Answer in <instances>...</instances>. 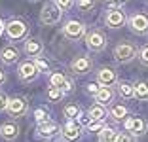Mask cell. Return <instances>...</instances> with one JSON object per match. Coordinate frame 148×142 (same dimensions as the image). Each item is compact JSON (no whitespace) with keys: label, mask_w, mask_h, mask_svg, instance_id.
<instances>
[{"label":"cell","mask_w":148,"mask_h":142,"mask_svg":"<svg viewBox=\"0 0 148 142\" xmlns=\"http://www.w3.org/2000/svg\"><path fill=\"white\" fill-rule=\"evenodd\" d=\"M61 17H63V12L57 8L53 2L46 4L42 8V12H40V21H42L44 25H55V23L61 21Z\"/></svg>","instance_id":"cell-1"},{"label":"cell","mask_w":148,"mask_h":142,"mask_svg":"<svg viewBox=\"0 0 148 142\" xmlns=\"http://www.w3.org/2000/svg\"><path fill=\"white\" fill-rule=\"evenodd\" d=\"M135 53H137L135 46L133 44H127V42H122L114 47V57H116L118 63H129V61H133Z\"/></svg>","instance_id":"cell-2"},{"label":"cell","mask_w":148,"mask_h":142,"mask_svg":"<svg viewBox=\"0 0 148 142\" xmlns=\"http://www.w3.org/2000/svg\"><path fill=\"white\" fill-rule=\"evenodd\" d=\"M63 34H65L69 40H78V38H82V36L86 34V27H84L82 21L72 19V21H66V25L63 27Z\"/></svg>","instance_id":"cell-3"},{"label":"cell","mask_w":148,"mask_h":142,"mask_svg":"<svg viewBox=\"0 0 148 142\" xmlns=\"http://www.w3.org/2000/svg\"><path fill=\"white\" fill-rule=\"evenodd\" d=\"M129 29L135 32V34H146L148 32V15L144 13H135L129 17Z\"/></svg>","instance_id":"cell-4"},{"label":"cell","mask_w":148,"mask_h":142,"mask_svg":"<svg viewBox=\"0 0 148 142\" xmlns=\"http://www.w3.org/2000/svg\"><path fill=\"white\" fill-rule=\"evenodd\" d=\"M6 34L12 40H19L27 34V25L21 21V19H12V21L6 25Z\"/></svg>","instance_id":"cell-5"},{"label":"cell","mask_w":148,"mask_h":142,"mask_svg":"<svg viewBox=\"0 0 148 142\" xmlns=\"http://www.w3.org/2000/svg\"><path fill=\"white\" fill-rule=\"evenodd\" d=\"M86 46L89 47L91 51H103L105 46H106V40L99 30H91L89 34H86Z\"/></svg>","instance_id":"cell-6"},{"label":"cell","mask_w":148,"mask_h":142,"mask_svg":"<svg viewBox=\"0 0 148 142\" xmlns=\"http://www.w3.org/2000/svg\"><path fill=\"white\" fill-rule=\"evenodd\" d=\"M105 25L108 27V29H120V27L125 25V13L122 12V8L120 10H110V12L106 13V17H105Z\"/></svg>","instance_id":"cell-7"},{"label":"cell","mask_w":148,"mask_h":142,"mask_svg":"<svg viewBox=\"0 0 148 142\" xmlns=\"http://www.w3.org/2000/svg\"><path fill=\"white\" fill-rule=\"evenodd\" d=\"M10 112V116L13 117H21L27 114V100L23 99V97H13V99H10L8 102V108H6Z\"/></svg>","instance_id":"cell-8"},{"label":"cell","mask_w":148,"mask_h":142,"mask_svg":"<svg viewBox=\"0 0 148 142\" xmlns=\"http://www.w3.org/2000/svg\"><path fill=\"white\" fill-rule=\"evenodd\" d=\"M38 66H36V63H31V61H25L21 66H19V78H21L23 82H31V80H34L36 76H38Z\"/></svg>","instance_id":"cell-9"},{"label":"cell","mask_w":148,"mask_h":142,"mask_svg":"<svg viewBox=\"0 0 148 142\" xmlns=\"http://www.w3.org/2000/svg\"><path fill=\"white\" fill-rule=\"evenodd\" d=\"M70 68L74 74H87L91 68V61H89V57H76L70 63Z\"/></svg>","instance_id":"cell-10"},{"label":"cell","mask_w":148,"mask_h":142,"mask_svg":"<svg viewBox=\"0 0 148 142\" xmlns=\"http://www.w3.org/2000/svg\"><path fill=\"white\" fill-rule=\"evenodd\" d=\"M61 133H63V137H65L66 140H76V138H80V125L74 119H69L65 125H63Z\"/></svg>","instance_id":"cell-11"},{"label":"cell","mask_w":148,"mask_h":142,"mask_svg":"<svg viewBox=\"0 0 148 142\" xmlns=\"http://www.w3.org/2000/svg\"><path fill=\"white\" fill-rule=\"evenodd\" d=\"M97 82L101 83V85L105 87H110L116 83V72H114L112 68H101L99 72H97Z\"/></svg>","instance_id":"cell-12"},{"label":"cell","mask_w":148,"mask_h":142,"mask_svg":"<svg viewBox=\"0 0 148 142\" xmlns=\"http://www.w3.org/2000/svg\"><path fill=\"white\" fill-rule=\"evenodd\" d=\"M57 133H59V125H57L55 121H51V119H46V121H42V123L38 125V134L40 137L49 138V137H53V134H57Z\"/></svg>","instance_id":"cell-13"},{"label":"cell","mask_w":148,"mask_h":142,"mask_svg":"<svg viewBox=\"0 0 148 142\" xmlns=\"http://www.w3.org/2000/svg\"><path fill=\"white\" fill-rule=\"evenodd\" d=\"M123 125H125V131L135 133V134H143L146 131V123L143 119H139V117H129V119H125Z\"/></svg>","instance_id":"cell-14"},{"label":"cell","mask_w":148,"mask_h":142,"mask_svg":"<svg viewBox=\"0 0 148 142\" xmlns=\"http://www.w3.org/2000/svg\"><path fill=\"white\" fill-rule=\"evenodd\" d=\"M0 59L4 61L6 65H15L19 59V51L13 46H6L2 51H0Z\"/></svg>","instance_id":"cell-15"},{"label":"cell","mask_w":148,"mask_h":142,"mask_svg":"<svg viewBox=\"0 0 148 142\" xmlns=\"http://www.w3.org/2000/svg\"><path fill=\"white\" fill-rule=\"evenodd\" d=\"M42 49H44V46L38 42V40H34V38H29L25 42V53L29 57H38L40 53H42Z\"/></svg>","instance_id":"cell-16"},{"label":"cell","mask_w":148,"mask_h":142,"mask_svg":"<svg viewBox=\"0 0 148 142\" xmlns=\"http://www.w3.org/2000/svg\"><path fill=\"white\" fill-rule=\"evenodd\" d=\"M19 134V127L15 123H4L0 125V137L6 138V140H13V138Z\"/></svg>","instance_id":"cell-17"},{"label":"cell","mask_w":148,"mask_h":142,"mask_svg":"<svg viewBox=\"0 0 148 142\" xmlns=\"http://www.w3.org/2000/svg\"><path fill=\"white\" fill-rule=\"evenodd\" d=\"M95 99H97V102L99 104H110L112 102V99H114V93L110 91V87H101V91L95 95Z\"/></svg>","instance_id":"cell-18"},{"label":"cell","mask_w":148,"mask_h":142,"mask_svg":"<svg viewBox=\"0 0 148 142\" xmlns=\"http://www.w3.org/2000/svg\"><path fill=\"white\" fill-rule=\"evenodd\" d=\"M118 133L112 129V127H103L99 131V142H116Z\"/></svg>","instance_id":"cell-19"},{"label":"cell","mask_w":148,"mask_h":142,"mask_svg":"<svg viewBox=\"0 0 148 142\" xmlns=\"http://www.w3.org/2000/svg\"><path fill=\"white\" fill-rule=\"evenodd\" d=\"M118 93L123 99H131V97H135V85H131L127 82H120L118 83Z\"/></svg>","instance_id":"cell-20"},{"label":"cell","mask_w":148,"mask_h":142,"mask_svg":"<svg viewBox=\"0 0 148 142\" xmlns=\"http://www.w3.org/2000/svg\"><path fill=\"white\" fill-rule=\"evenodd\" d=\"M125 116H127V108L123 106V104H116V106H112V110H110V117H112L114 121H122Z\"/></svg>","instance_id":"cell-21"},{"label":"cell","mask_w":148,"mask_h":142,"mask_svg":"<svg viewBox=\"0 0 148 142\" xmlns=\"http://www.w3.org/2000/svg\"><path fill=\"white\" fill-rule=\"evenodd\" d=\"M87 114H89V116H91L93 119H99V121H101L103 117L106 116V110H105V106H103V104H99V102H97L95 106H91V108H89V112H87Z\"/></svg>","instance_id":"cell-22"},{"label":"cell","mask_w":148,"mask_h":142,"mask_svg":"<svg viewBox=\"0 0 148 142\" xmlns=\"http://www.w3.org/2000/svg\"><path fill=\"white\" fill-rule=\"evenodd\" d=\"M135 97L140 99V100L148 99V83H144V82H137L135 83Z\"/></svg>","instance_id":"cell-23"},{"label":"cell","mask_w":148,"mask_h":142,"mask_svg":"<svg viewBox=\"0 0 148 142\" xmlns=\"http://www.w3.org/2000/svg\"><path fill=\"white\" fill-rule=\"evenodd\" d=\"M63 91H61V87H49L48 91H46V97H48L51 102H57V100H61L63 99Z\"/></svg>","instance_id":"cell-24"},{"label":"cell","mask_w":148,"mask_h":142,"mask_svg":"<svg viewBox=\"0 0 148 142\" xmlns=\"http://www.w3.org/2000/svg\"><path fill=\"white\" fill-rule=\"evenodd\" d=\"M76 8L82 13H87L95 8V0H76Z\"/></svg>","instance_id":"cell-25"},{"label":"cell","mask_w":148,"mask_h":142,"mask_svg":"<svg viewBox=\"0 0 148 142\" xmlns=\"http://www.w3.org/2000/svg\"><path fill=\"white\" fill-rule=\"evenodd\" d=\"M63 114H65V117H69V119H74V117H80V108L76 106V104H69V106H65Z\"/></svg>","instance_id":"cell-26"},{"label":"cell","mask_w":148,"mask_h":142,"mask_svg":"<svg viewBox=\"0 0 148 142\" xmlns=\"http://www.w3.org/2000/svg\"><path fill=\"white\" fill-rule=\"evenodd\" d=\"M65 74H61V72H53L51 76H49V83H51V87H61L63 83H65Z\"/></svg>","instance_id":"cell-27"},{"label":"cell","mask_w":148,"mask_h":142,"mask_svg":"<svg viewBox=\"0 0 148 142\" xmlns=\"http://www.w3.org/2000/svg\"><path fill=\"white\" fill-rule=\"evenodd\" d=\"M53 4L61 10V12H66V10H70L76 2H74V0H53Z\"/></svg>","instance_id":"cell-28"},{"label":"cell","mask_w":148,"mask_h":142,"mask_svg":"<svg viewBox=\"0 0 148 142\" xmlns=\"http://www.w3.org/2000/svg\"><path fill=\"white\" fill-rule=\"evenodd\" d=\"M34 117H36V121H38V123H42V121L48 119V114H46V110H44V108H36V110H34Z\"/></svg>","instance_id":"cell-29"},{"label":"cell","mask_w":148,"mask_h":142,"mask_svg":"<svg viewBox=\"0 0 148 142\" xmlns=\"http://www.w3.org/2000/svg\"><path fill=\"white\" fill-rule=\"evenodd\" d=\"M116 142H133V137L129 133H118Z\"/></svg>","instance_id":"cell-30"},{"label":"cell","mask_w":148,"mask_h":142,"mask_svg":"<svg viewBox=\"0 0 148 142\" xmlns=\"http://www.w3.org/2000/svg\"><path fill=\"white\" fill-rule=\"evenodd\" d=\"M34 63H36V66H38V70H40V72H46V70H48V68H49V65H48V61H42V59H36V61H34Z\"/></svg>","instance_id":"cell-31"},{"label":"cell","mask_w":148,"mask_h":142,"mask_svg":"<svg viewBox=\"0 0 148 142\" xmlns=\"http://www.w3.org/2000/svg\"><path fill=\"white\" fill-rule=\"evenodd\" d=\"M87 129H89V131H101V129H103V123H101L99 119H93L91 123L87 125Z\"/></svg>","instance_id":"cell-32"},{"label":"cell","mask_w":148,"mask_h":142,"mask_svg":"<svg viewBox=\"0 0 148 142\" xmlns=\"http://www.w3.org/2000/svg\"><path fill=\"white\" fill-rule=\"evenodd\" d=\"M91 121H93V117L89 116V114H80V123H82V125H86V127H87Z\"/></svg>","instance_id":"cell-33"},{"label":"cell","mask_w":148,"mask_h":142,"mask_svg":"<svg viewBox=\"0 0 148 142\" xmlns=\"http://www.w3.org/2000/svg\"><path fill=\"white\" fill-rule=\"evenodd\" d=\"M87 91H89V93L95 97V95L101 91V87H99V83H87Z\"/></svg>","instance_id":"cell-34"},{"label":"cell","mask_w":148,"mask_h":142,"mask_svg":"<svg viewBox=\"0 0 148 142\" xmlns=\"http://www.w3.org/2000/svg\"><path fill=\"white\" fill-rule=\"evenodd\" d=\"M8 102H10V99L4 93H0V110H6V108H8Z\"/></svg>","instance_id":"cell-35"},{"label":"cell","mask_w":148,"mask_h":142,"mask_svg":"<svg viewBox=\"0 0 148 142\" xmlns=\"http://www.w3.org/2000/svg\"><path fill=\"white\" fill-rule=\"evenodd\" d=\"M61 91H63V93H70V91H72V82H70L69 78H66L65 83L61 85Z\"/></svg>","instance_id":"cell-36"},{"label":"cell","mask_w":148,"mask_h":142,"mask_svg":"<svg viewBox=\"0 0 148 142\" xmlns=\"http://www.w3.org/2000/svg\"><path fill=\"white\" fill-rule=\"evenodd\" d=\"M140 61H143L144 65H148V46H144L140 49Z\"/></svg>","instance_id":"cell-37"},{"label":"cell","mask_w":148,"mask_h":142,"mask_svg":"<svg viewBox=\"0 0 148 142\" xmlns=\"http://www.w3.org/2000/svg\"><path fill=\"white\" fill-rule=\"evenodd\" d=\"M4 80H6V76H4V72H2V70H0V85H2V83H4Z\"/></svg>","instance_id":"cell-38"},{"label":"cell","mask_w":148,"mask_h":142,"mask_svg":"<svg viewBox=\"0 0 148 142\" xmlns=\"http://www.w3.org/2000/svg\"><path fill=\"white\" fill-rule=\"evenodd\" d=\"M4 29H6V27H4V23H2V19H0V34L4 32Z\"/></svg>","instance_id":"cell-39"},{"label":"cell","mask_w":148,"mask_h":142,"mask_svg":"<svg viewBox=\"0 0 148 142\" xmlns=\"http://www.w3.org/2000/svg\"><path fill=\"white\" fill-rule=\"evenodd\" d=\"M114 2H118V4H120V6H123V4H125V2H127V0H114Z\"/></svg>","instance_id":"cell-40"},{"label":"cell","mask_w":148,"mask_h":142,"mask_svg":"<svg viewBox=\"0 0 148 142\" xmlns=\"http://www.w3.org/2000/svg\"><path fill=\"white\" fill-rule=\"evenodd\" d=\"M29 2H38V0H29Z\"/></svg>","instance_id":"cell-41"}]
</instances>
